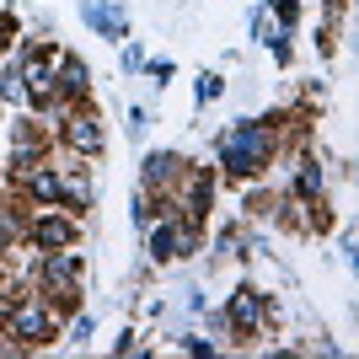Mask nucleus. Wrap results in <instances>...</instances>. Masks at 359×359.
I'll return each mask as SVG.
<instances>
[{
	"mask_svg": "<svg viewBox=\"0 0 359 359\" xmlns=\"http://www.w3.org/2000/svg\"><path fill=\"white\" fill-rule=\"evenodd\" d=\"M269 161H273V123L269 118H257V123L236 118L220 135V166L231 177H257Z\"/></svg>",
	"mask_w": 359,
	"mask_h": 359,
	"instance_id": "1",
	"label": "nucleus"
},
{
	"mask_svg": "<svg viewBox=\"0 0 359 359\" xmlns=\"http://www.w3.org/2000/svg\"><path fill=\"white\" fill-rule=\"evenodd\" d=\"M6 338H16V348H43L60 338V316L48 300L22 295L16 306H6Z\"/></svg>",
	"mask_w": 359,
	"mask_h": 359,
	"instance_id": "2",
	"label": "nucleus"
},
{
	"mask_svg": "<svg viewBox=\"0 0 359 359\" xmlns=\"http://www.w3.org/2000/svg\"><path fill=\"white\" fill-rule=\"evenodd\" d=\"M145 231H150V236H145V247H150V257H156V263H172V257L198 252V225L177 220V215H161V225L150 220Z\"/></svg>",
	"mask_w": 359,
	"mask_h": 359,
	"instance_id": "3",
	"label": "nucleus"
},
{
	"mask_svg": "<svg viewBox=\"0 0 359 359\" xmlns=\"http://www.w3.org/2000/svg\"><path fill=\"white\" fill-rule=\"evenodd\" d=\"M32 252H60V247H75V220L70 215H38L27 220V236H22Z\"/></svg>",
	"mask_w": 359,
	"mask_h": 359,
	"instance_id": "4",
	"label": "nucleus"
},
{
	"mask_svg": "<svg viewBox=\"0 0 359 359\" xmlns=\"http://www.w3.org/2000/svg\"><path fill=\"white\" fill-rule=\"evenodd\" d=\"M65 145L75 150V156H102V145H107V135H102V123L91 118V113H75V107H65Z\"/></svg>",
	"mask_w": 359,
	"mask_h": 359,
	"instance_id": "5",
	"label": "nucleus"
},
{
	"mask_svg": "<svg viewBox=\"0 0 359 359\" xmlns=\"http://www.w3.org/2000/svg\"><path fill=\"white\" fill-rule=\"evenodd\" d=\"M86 91H91V81H86V60H75V54H54V102H86Z\"/></svg>",
	"mask_w": 359,
	"mask_h": 359,
	"instance_id": "6",
	"label": "nucleus"
},
{
	"mask_svg": "<svg viewBox=\"0 0 359 359\" xmlns=\"http://www.w3.org/2000/svg\"><path fill=\"white\" fill-rule=\"evenodd\" d=\"M263 316H269V306H263V295L247 290V285H241L236 295H231V306H225V322H231L241 338H252V332L263 327Z\"/></svg>",
	"mask_w": 359,
	"mask_h": 359,
	"instance_id": "7",
	"label": "nucleus"
},
{
	"mask_svg": "<svg viewBox=\"0 0 359 359\" xmlns=\"http://www.w3.org/2000/svg\"><path fill=\"white\" fill-rule=\"evenodd\" d=\"M182 172H188V161H182L177 150H150L145 166H140V182H145V188H172Z\"/></svg>",
	"mask_w": 359,
	"mask_h": 359,
	"instance_id": "8",
	"label": "nucleus"
},
{
	"mask_svg": "<svg viewBox=\"0 0 359 359\" xmlns=\"http://www.w3.org/2000/svg\"><path fill=\"white\" fill-rule=\"evenodd\" d=\"M22 177V188H27L32 198H43V204H60V166H27V172H16Z\"/></svg>",
	"mask_w": 359,
	"mask_h": 359,
	"instance_id": "9",
	"label": "nucleus"
},
{
	"mask_svg": "<svg viewBox=\"0 0 359 359\" xmlns=\"http://www.w3.org/2000/svg\"><path fill=\"white\" fill-rule=\"evenodd\" d=\"M86 22L102 32V38H113V43L129 32V22H123V6H113V0H91V6H86Z\"/></svg>",
	"mask_w": 359,
	"mask_h": 359,
	"instance_id": "10",
	"label": "nucleus"
},
{
	"mask_svg": "<svg viewBox=\"0 0 359 359\" xmlns=\"http://www.w3.org/2000/svg\"><path fill=\"white\" fill-rule=\"evenodd\" d=\"M290 194H295V198H306V204H311V198H322V166H316V161H295Z\"/></svg>",
	"mask_w": 359,
	"mask_h": 359,
	"instance_id": "11",
	"label": "nucleus"
},
{
	"mask_svg": "<svg viewBox=\"0 0 359 359\" xmlns=\"http://www.w3.org/2000/svg\"><path fill=\"white\" fill-rule=\"evenodd\" d=\"M156 215H161V210H156V194H150V188H145V194L135 198V220H140V225H150V220H156Z\"/></svg>",
	"mask_w": 359,
	"mask_h": 359,
	"instance_id": "12",
	"label": "nucleus"
},
{
	"mask_svg": "<svg viewBox=\"0 0 359 359\" xmlns=\"http://www.w3.org/2000/svg\"><path fill=\"white\" fill-rule=\"evenodd\" d=\"M220 91H225V81H220V75H204V81H198V102H215Z\"/></svg>",
	"mask_w": 359,
	"mask_h": 359,
	"instance_id": "13",
	"label": "nucleus"
},
{
	"mask_svg": "<svg viewBox=\"0 0 359 359\" xmlns=\"http://www.w3.org/2000/svg\"><path fill=\"white\" fill-rule=\"evenodd\" d=\"M273 16H279V22H295V16H300V0H273Z\"/></svg>",
	"mask_w": 359,
	"mask_h": 359,
	"instance_id": "14",
	"label": "nucleus"
},
{
	"mask_svg": "<svg viewBox=\"0 0 359 359\" xmlns=\"http://www.w3.org/2000/svg\"><path fill=\"white\" fill-rule=\"evenodd\" d=\"M182 348H188V354H215L210 338H182Z\"/></svg>",
	"mask_w": 359,
	"mask_h": 359,
	"instance_id": "15",
	"label": "nucleus"
},
{
	"mask_svg": "<svg viewBox=\"0 0 359 359\" xmlns=\"http://www.w3.org/2000/svg\"><path fill=\"white\" fill-rule=\"evenodd\" d=\"M11 32H16V22H11V16H0V48L11 43Z\"/></svg>",
	"mask_w": 359,
	"mask_h": 359,
	"instance_id": "16",
	"label": "nucleus"
}]
</instances>
